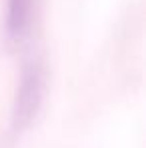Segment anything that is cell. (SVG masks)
<instances>
[{
	"label": "cell",
	"instance_id": "1",
	"mask_svg": "<svg viewBox=\"0 0 146 148\" xmlns=\"http://www.w3.org/2000/svg\"><path fill=\"white\" fill-rule=\"evenodd\" d=\"M44 92V76L42 66L38 62H26L20 72V84L16 90L14 100V112H12V124L16 130H22L32 122L36 116Z\"/></svg>",
	"mask_w": 146,
	"mask_h": 148
},
{
	"label": "cell",
	"instance_id": "2",
	"mask_svg": "<svg viewBox=\"0 0 146 148\" xmlns=\"http://www.w3.org/2000/svg\"><path fill=\"white\" fill-rule=\"evenodd\" d=\"M34 0H6V34L10 40L24 38L32 24Z\"/></svg>",
	"mask_w": 146,
	"mask_h": 148
}]
</instances>
